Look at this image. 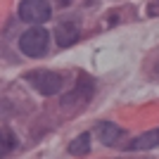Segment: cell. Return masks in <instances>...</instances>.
<instances>
[{
    "instance_id": "1",
    "label": "cell",
    "mask_w": 159,
    "mask_h": 159,
    "mask_svg": "<svg viewBox=\"0 0 159 159\" xmlns=\"http://www.w3.org/2000/svg\"><path fill=\"white\" fill-rule=\"evenodd\" d=\"M48 43H50V33L40 26H31L29 31L21 33V38H19L21 52L29 55V57H43L48 50Z\"/></svg>"
},
{
    "instance_id": "2",
    "label": "cell",
    "mask_w": 159,
    "mask_h": 159,
    "mask_svg": "<svg viewBox=\"0 0 159 159\" xmlns=\"http://www.w3.org/2000/svg\"><path fill=\"white\" fill-rule=\"evenodd\" d=\"M26 81L31 83L40 95H57L64 88V79L55 71H48V69H36V71L26 74Z\"/></svg>"
},
{
    "instance_id": "3",
    "label": "cell",
    "mask_w": 159,
    "mask_h": 159,
    "mask_svg": "<svg viewBox=\"0 0 159 159\" xmlns=\"http://www.w3.org/2000/svg\"><path fill=\"white\" fill-rule=\"evenodd\" d=\"M50 14H52L50 0H21L19 5V17L31 24H43L50 19Z\"/></svg>"
},
{
    "instance_id": "4",
    "label": "cell",
    "mask_w": 159,
    "mask_h": 159,
    "mask_svg": "<svg viewBox=\"0 0 159 159\" xmlns=\"http://www.w3.org/2000/svg\"><path fill=\"white\" fill-rule=\"evenodd\" d=\"M90 98H93V81L88 79V76H81L76 88L62 100V105L64 107H83V105L90 102Z\"/></svg>"
},
{
    "instance_id": "5",
    "label": "cell",
    "mask_w": 159,
    "mask_h": 159,
    "mask_svg": "<svg viewBox=\"0 0 159 159\" xmlns=\"http://www.w3.org/2000/svg\"><path fill=\"white\" fill-rule=\"evenodd\" d=\"M95 133H98V138H100V143H102V145H116V143L121 140V135H124L121 126H116V124H109V121H102V124H98Z\"/></svg>"
},
{
    "instance_id": "6",
    "label": "cell",
    "mask_w": 159,
    "mask_h": 159,
    "mask_svg": "<svg viewBox=\"0 0 159 159\" xmlns=\"http://www.w3.org/2000/svg\"><path fill=\"white\" fill-rule=\"evenodd\" d=\"M157 145H159V128H152V131H145L143 135L133 138L131 145H128V150L143 152V150H152V147H157Z\"/></svg>"
},
{
    "instance_id": "7",
    "label": "cell",
    "mask_w": 159,
    "mask_h": 159,
    "mask_svg": "<svg viewBox=\"0 0 159 159\" xmlns=\"http://www.w3.org/2000/svg\"><path fill=\"white\" fill-rule=\"evenodd\" d=\"M55 36H57V45L60 48H69L79 40V29H76V24H60Z\"/></svg>"
},
{
    "instance_id": "8",
    "label": "cell",
    "mask_w": 159,
    "mask_h": 159,
    "mask_svg": "<svg viewBox=\"0 0 159 159\" xmlns=\"http://www.w3.org/2000/svg\"><path fill=\"white\" fill-rule=\"evenodd\" d=\"M88 150H90V133H81L79 138H74L71 143H69V152H71L74 157L86 154Z\"/></svg>"
},
{
    "instance_id": "9",
    "label": "cell",
    "mask_w": 159,
    "mask_h": 159,
    "mask_svg": "<svg viewBox=\"0 0 159 159\" xmlns=\"http://www.w3.org/2000/svg\"><path fill=\"white\" fill-rule=\"evenodd\" d=\"M14 147H17V138H14V133L0 128V159H5Z\"/></svg>"
},
{
    "instance_id": "10",
    "label": "cell",
    "mask_w": 159,
    "mask_h": 159,
    "mask_svg": "<svg viewBox=\"0 0 159 159\" xmlns=\"http://www.w3.org/2000/svg\"><path fill=\"white\" fill-rule=\"evenodd\" d=\"M157 7H159V0H157V5H154V7H152V10H157Z\"/></svg>"
}]
</instances>
